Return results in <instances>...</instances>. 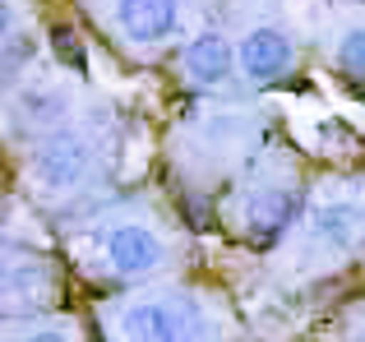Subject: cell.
<instances>
[{"label": "cell", "instance_id": "cell-10", "mask_svg": "<svg viewBox=\"0 0 365 342\" xmlns=\"http://www.w3.org/2000/svg\"><path fill=\"white\" fill-rule=\"evenodd\" d=\"M292 213H296V199L287 195V190H277V185L255 190V199H250V208H245L250 236H255V241H273V236L292 222Z\"/></svg>", "mask_w": 365, "mask_h": 342}, {"label": "cell", "instance_id": "cell-8", "mask_svg": "<svg viewBox=\"0 0 365 342\" xmlns=\"http://www.w3.org/2000/svg\"><path fill=\"white\" fill-rule=\"evenodd\" d=\"M19 120H24L28 130H37V135H51V130H65L70 125V93L61 88V83H28L24 93H19L14 102Z\"/></svg>", "mask_w": 365, "mask_h": 342}, {"label": "cell", "instance_id": "cell-3", "mask_svg": "<svg viewBox=\"0 0 365 342\" xmlns=\"http://www.w3.org/2000/svg\"><path fill=\"white\" fill-rule=\"evenodd\" d=\"M102 259L125 282H143L167 269V241L148 222H116L102 232Z\"/></svg>", "mask_w": 365, "mask_h": 342}, {"label": "cell", "instance_id": "cell-12", "mask_svg": "<svg viewBox=\"0 0 365 342\" xmlns=\"http://www.w3.org/2000/svg\"><path fill=\"white\" fill-rule=\"evenodd\" d=\"M19 342H74V333L65 324H42V328H28Z\"/></svg>", "mask_w": 365, "mask_h": 342}, {"label": "cell", "instance_id": "cell-7", "mask_svg": "<svg viewBox=\"0 0 365 342\" xmlns=\"http://www.w3.org/2000/svg\"><path fill=\"white\" fill-rule=\"evenodd\" d=\"M185 79L195 88H227L236 79V46L227 42V33L204 28L190 37L185 46Z\"/></svg>", "mask_w": 365, "mask_h": 342}, {"label": "cell", "instance_id": "cell-9", "mask_svg": "<svg viewBox=\"0 0 365 342\" xmlns=\"http://www.w3.org/2000/svg\"><path fill=\"white\" fill-rule=\"evenodd\" d=\"M365 232V208L351 204V199H333V204H319L310 217V236L324 245V250H351Z\"/></svg>", "mask_w": 365, "mask_h": 342}, {"label": "cell", "instance_id": "cell-5", "mask_svg": "<svg viewBox=\"0 0 365 342\" xmlns=\"http://www.w3.org/2000/svg\"><path fill=\"white\" fill-rule=\"evenodd\" d=\"M236 70L245 74L250 83H277L296 70V42L273 24L250 28L236 46Z\"/></svg>", "mask_w": 365, "mask_h": 342}, {"label": "cell", "instance_id": "cell-11", "mask_svg": "<svg viewBox=\"0 0 365 342\" xmlns=\"http://www.w3.org/2000/svg\"><path fill=\"white\" fill-rule=\"evenodd\" d=\"M333 61L347 74L356 88H365V24H347L338 33V46H333Z\"/></svg>", "mask_w": 365, "mask_h": 342}, {"label": "cell", "instance_id": "cell-4", "mask_svg": "<svg viewBox=\"0 0 365 342\" xmlns=\"http://www.w3.org/2000/svg\"><path fill=\"white\" fill-rule=\"evenodd\" d=\"M56 291V269L33 250H5L0 254V310L28 315L42 310Z\"/></svg>", "mask_w": 365, "mask_h": 342}, {"label": "cell", "instance_id": "cell-13", "mask_svg": "<svg viewBox=\"0 0 365 342\" xmlns=\"http://www.w3.org/2000/svg\"><path fill=\"white\" fill-rule=\"evenodd\" d=\"M9 28H14V5H9V0H0V37H5Z\"/></svg>", "mask_w": 365, "mask_h": 342}, {"label": "cell", "instance_id": "cell-1", "mask_svg": "<svg viewBox=\"0 0 365 342\" xmlns=\"http://www.w3.org/2000/svg\"><path fill=\"white\" fill-rule=\"evenodd\" d=\"M120 342H204L208 315L190 291H148L116 310Z\"/></svg>", "mask_w": 365, "mask_h": 342}, {"label": "cell", "instance_id": "cell-2", "mask_svg": "<svg viewBox=\"0 0 365 342\" xmlns=\"http://www.w3.org/2000/svg\"><path fill=\"white\" fill-rule=\"evenodd\" d=\"M98 167V153H93V139L79 135V130H51V135L37 144L33 153V180L42 195L61 199V195H74L83 180L93 176Z\"/></svg>", "mask_w": 365, "mask_h": 342}, {"label": "cell", "instance_id": "cell-6", "mask_svg": "<svg viewBox=\"0 0 365 342\" xmlns=\"http://www.w3.org/2000/svg\"><path fill=\"white\" fill-rule=\"evenodd\" d=\"M116 28L134 46H162L180 33V0H116Z\"/></svg>", "mask_w": 365, "mask_h": 342}]
</instances>
